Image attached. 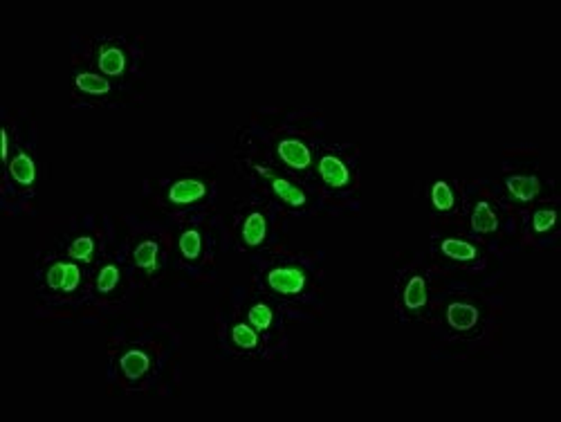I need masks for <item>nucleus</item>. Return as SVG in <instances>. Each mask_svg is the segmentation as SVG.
<instances>
[{
  "label": "nucleus",
  "mask_w": 561,
  "mask_h": 422,
  "mask_svg": "<svg viewBox=\"0 0 561 422\" xmlns=\"http://www.w3.org/2000/svg\"><path fill=\"white\" fill-rule=\"evenodd\" d=\"M268 283L272 290L281 294H297L306 285V276L297 267H279V270H272L268 274Z\"/></svg>",
  "instance_id": "f257e3e1"
},
{
  "label": "nucleus",
  "mask_w": 561,
  "mask_h": 422,
  "mask_svg": "<svg viewBox=\"0 0 561 422\" xmlns=\"http://www.w3.org/2000/svg\"><path fill=\"white\" fill-rule=\"evenodd\" d=\"M277 153H279V158L285 162V164H290L292 169H308L310 167V149L306 146L303 142L299 140H283L279 142V146H277Z\"/></svg>",
  "instance_id": "f03ea898"
},
{
  "label": "nucleus",
  "mask_w": 561,
  "mask_h": 422,
  "mask_svg": "<svg viewBox=\"0 0 561 422\" xmlns=\"http://www.w3.org/2000/svg\"><path fill=\"white\" fill-rule=\"evenodd\" d=\"M319 174H321V178H323V182H326V185L335 187V189L346 187L348 180H350V174H348L346 164L339 158H335V155H323L321 158V162H319Z\"/></svg>",
  "instance_id": "7ed1b4c3"
},
{
  "label": "nucleus",
  "mask_w": 561,
  "mask_h": 422,
  "mask_svg": "<svg viewBox=\"0 0 561 422\" xmlns=\"http://www.w3.org/2000/svg\"><path fill=\"white\" fill-rule=\"evenodd\" d=\"M207 194V187L200 180H180L169 189V200L175 205H189L196 203Z\"/></svg>",
  "instance_id": "20e7f679"
},
{
  "label": "nucleus",
  "mask_w": 561,
  "mask_h": 422,
  "mask_svg": "<svg viewBox=\"0 0 561 422\" xmlns=\"http://www.w3.org/2000/svg\"><path fill=\"white\" fill-rule=\"evenodd\" d=\"M478 319V312L474 305L467 303H451L447 310V321H449L456 330H469Z\"/></svg>",
  "instance_id": "39448f33"
},
{
  "label": "nucleus",
  "mask_w": 561,
  "mask_h": 422,
  "mask_svg": "<svg viewBox=\"0 0 561 422\" xmlns=\"http://www.w3.org/2000/svg\"><path fill=\"white\" fill-rule=\"evenodd\" d=\"M506 185L510 189V194L519 198V200H532L539 194V178L535 176H510L506 180Z\"/></svg>",
  "instance_id": "423d86ee"
},
{
  "label": "nucleus",
  "mask_w": 561,
  "mask_h": 422,
  "mask_svg": "<svg viewBox=\"0 0 561 422\" xmlns=\"http://www.w3.org/2000/svg\"><path fill=\"white\" fill-rule=\"evenodd\" d=\"M9 174L14 176V180L18 185H25L30 187L34 178H36V167L30 155H25V153H18V155L9 162Z\"/></svg>",
  "instance_id": "0eeeda50"
},
{
  "label": "nucleus",
  "mask_w": 561,
  "mask_h": 422,
  "mask_svg": "<svg viewBox=\"0 0 561 422\" xmlns=\"http://www.w3.org/2000/svg\"><path fill=\"white\" fill-rule=\"evenodd\" d=\"M265 232H268V225H265V218L256 211V214H250L243 225V241L250 245V247H256L265 241Z\"/></svg>",
  "instance_id": "6e6552de"
},
{
  "label": "nucleus",
  "mask_w": 561,
  "mask_h": 422,
  "mask_svg": "<svg viewBox=\"0 0 561 422\" xmlns=\"http://www.w3.org/2000/svg\"><path fill=\"white\" fill-rule=\"evenodd\" d=\"M148 366H150L148 355H146V353H141V351H128V353L121 357V371L126 373V375H128L130 380L141 378V375H144V373L148 371Z\"/></svg>",
  "instance_id": "1a4fd4ad"
},
{
  "label": "nucleus",
  "mask_w": 561,
  "mask_h": 422,
  "mask_svg": "<svg viewBox=\"0 0 561 422\" xmlns=\"http://www.w3.org/2000/svg\"><path fill=\"white\" fill-rule=\"evenodd\" d=\"M272 189L281 200H285V203L292 205V207H303V205H306V194H303L299 187H294L292 182H288V180L274 178L272 180Z\"/></svg>",
  "instance_id": "9d476101"
},
{
  "label": "nucleus",
  "mask_w": 561,
  "mask_h": 422,
  "mask_svg": "<svg viewBox=\"0 0 561 422\" xmlns=\"http://www.w3.org/2000/svg\"><path fill=\"white\" fill-rule=\"evenodd\" d=\"M99 68L103 74H112V76H117L123 72V68H126V56H123V52L119 50V47H106V50L101 52L99 56Z\"/></svg>",
  "instance_id": "9b49d317"
},
{
  "label": "nucleus",
  "mask_w": 561,
  "mask_h": 422,
  "mask_svg": "<svg viewBox=\"0 0 561 422\" xmlns=\"http://www.w3.org/2000/svg\"><path fill=\"white\" fill-rule=\"evenodd\" d=\"M472 227H474V232H494V229L499 227V220L497 216H494V211L487 203H478L476 209H474V214H472Z\"/></svg>",
  "instance_id": "f8f14e48"
},
{
  "label": "nucleus",
  "mask_w": 561,
  "mask_h": 422,
  "mask_svg": "<svg viewBox=\"0 0 561 422\" xmlns=\"http://www.w3.org/2000/svg\"><path fill=\"white\" fill-rule=\"evenodd\" d=\"M404 303H406V308H411V310L422 308V305L426 303V283H424L422 276H413V279L408 281L406 290H404Z\"/></svg>",
  "instance_id": "ddd939ff"
},
{
  "label": "nucleus",
  "mask_w": 561,
  "mask_h": 422,
  "mask_svg": "<svg viewBox=\"0 0 561 422\" xmlns=\"http://www.w3.org/2000/svg\"><path fill=\"white\" fill-rule=\"evenodd\" d=\"M442 252L454 258V261H472L474 256H476V247L465 243V241H458V238H447L442 241Z\"/></svg>",
  "instance_id": "4468645a"
},
{
  "label": "nucleus",
  "mask_w": 561,
  "mask_h": 422,
  "mask_svg": "<svg viewBox=\"0 0 561 422\" xmlns=\"http://www.w3.org/2000/svg\"><path fill=\"white\" fill-rule=\"evenodd\" d=\"M157 252H159V247L155 241H144V243H139L135 247V254H132V258H135V263L141 267V270H155L157 267Z\"/></svg>",
  "instance_id": "2eb2a0df"
},
{
  "label": "nucleus",
  "mask_w": 561,
  "mask_h": 422,
  "mask_svg": "<svg viewBox=\"0 0 561 422\" xmlns=\"http://www.w3.org/2000/svg\"><path fill=\"white\" fill-rule=\"evenodd\" d=\"M74 83H77V88L83 90V92H90V94H106L110 90V83L103 79V76L99 74H92V72H81L77 74V79H74Z\"/></svg>",
  "instance_id": "dca6fc26"
},
{
  "label": "nucleus",
  "mask_w": 561,
  "mask_h": 422,
  "mask_svg": "<svg viewBox=\"0 0 561 422\" xmlns=\"http://www.w3.org/2000/svg\"><path fill=\"white\" fill-rule=\"evenodd\" d=\"M431 203L438 211H449L454 207V191L449 189L447 182H435L431 187Z\"/></svg>",
  "instance_id": "f3484780"
},
{
  "label": "nucleus",
  "mask_w": 561,
  "mask_h": 422,
  "mask_svg": "<svg viewBox=\"0 0 561 422\" xmlns=\"http://www.w3.org/2000/svg\"><path fill=\"white\" fill-rule=\"evenodd\" d=\"M200 234L196 232V229H189V232L182 234V238H180V252H182L184 258H189V261H193V258H198V254H200Z\"/></svg>",
  "instance_id": "a211bd4d"
},
{
  "label": "nucleus",
  "mask_w": 561,
  "mask_h": 422,
  "mask_svg": "<svg viewBox=\"0 0 561 422\" xmlns=\"http://www.w3.org/2000/svg\"><path fill=\"white\" fill-rule=\"evenodd\" d=\"M247 319H250V323L254 326L256 330H268L270 326H272V310L268 308L265 303H259V305H254V308L250 310V314H247Z\"/></svg>",
  "instance_id": "6ab92c4d"
},
{
  "label": "nucleus",
  "mask_w": 561,
  "mask_h": 422,
  "mask_svg": "<svg viewBox=\"0 0 561 422\" xmlns=\"http://www.w3.org/2000/svg\"><path fill=\"white\" fill-rule=\"evenodd\" d=\"M232 339H234V344H239L241 348H254L256 344H259V335H256V330L250 328V326L239 323V326H234Z\"/></svg>",
  "instance_id": "aec40b11"
},
{
  "label": "nucleus",
  "mask_w": 561,
  "mask_h": 422,
  "mask_svg": "<svg viewBox=\"0 0 561 422\" xmlns=\"http://www.w3.org/2000/svg\"><path fill=\"white\" fill-rule=\"evenodd\" d=\"M92 252H94V241H92V238H88V236L77 238V241H74L70 245V249H68V254L72 258H77V261H85V263H88L90 258H92Z\"/></svg>",
  "instance_id": "412c9836"
},
{
  "label": "nucleus",
  "mask_w": 561,
  "mask_h": 422,
  "mask_svg": "<svg viewBox=\"0 0 561 422\" xmlns=\"http://www.w3.org/2000/svg\"><path fill=\"white\" fill-rule=\"evenodd\" d=\"M119 283V270L115 265H106L97 276V290L99 292H110L115 290V285Z\"/></svg>",
  "instance_id": "4be33fe9"
},
{
  "label": "nucleus",
  "mask_w": 561,
  "mask_h": 422,
  "mask_svg": "<svg viewBox=\"0 0 561 422\" xmlns=\"http://www.w3.org/2000/svg\"><path fill=\"white\" fill-rule=\"evenodd\" d=\"M555 223H557L555 209H539L535 211V216H532V227H535L537 232H548V229H553Z\"/></svg>",
  "instance_id": "5701e85b"
},
{
  "label": "nucleus",
  "mask_w": 561,
  "mask_h": 422,
  "mask_svg": "<svg viewBox=\"0 0 561 422\" xmlns=\"http://www.w3.org/2000/svg\"><path fill=\"white\" fill-rule=\"evenodd\" d=\"M65 283V263H54L50 270H47V285L54 287V290H63Z\"/></svg>",
  "instance_id": "b1692460"
},
{
  "label": "nucleus",
  "mask_w": 561,
  "mask_h": 422,
  "mask_svg": "<svg viewBox=\"0 0 561 422\" xmlns=\"http://www.w3.org/2000/svg\"><path fill=\"white\" fill-rule=\"evenodd\" d=\"M79 281H81L79 267L74 265V263H65V283H63V290L65 292H72L74 287L79 285Z\"/></svg>",
  "instance_id": "393cba45"
},
{
  "label": "nucleus",
  "mask_w": 561,
  "mask_h": 422,
  "mask_svg": "<svg viewBox=\"0 0 561 422\" xmlns=\"http://www.w3.org/2000/svg\"><path fill=\"white\" fill-rule=\"evenodd\" d=\"M0 142H3V160H7L9 146H7V133H5V130H3V135H0Z\"/></svg>",
  "instance_id": "a878e982"
}]
</instances>
